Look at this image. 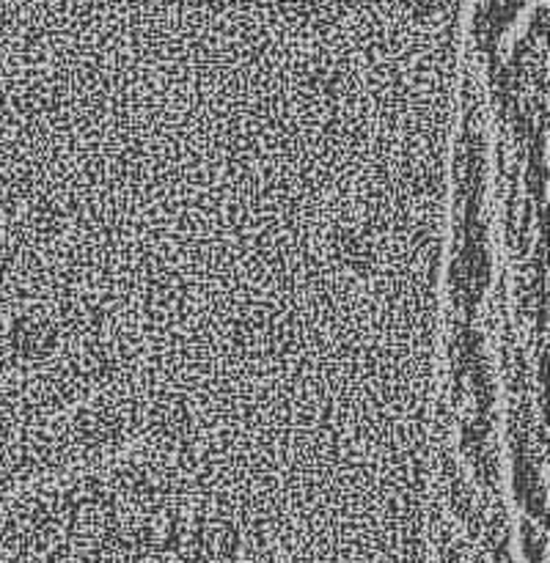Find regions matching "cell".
I'll list each match as a JSON object with an SVG mask.
<instances>
[{
  "mask_svg": "<svg viewBox=\"0 0 550 563\" xmlns=\"http://www.w3.org/2000/svg\"><path fill=\"white\" fill-rule=\"evenodd\" d=\"M97 75V66L91 69V64L75 77V80L66 82L53 99V119H50V135L55 137V132L64 124H69L88 102L97 99V93L91 97V91L97 88V80L91 82V77ZM50 159V157H47ZM44 218V212H42ZM38 333H42V289H38L36 302H22L14 313H11L9 322V341L14 344L16 355H20L22 366H38Z\"/></svg>",
  "mask_w": 550,
  "mask_h": 563,
  "instance_id": "1",
  "label": "cell"
}]
</instances>
